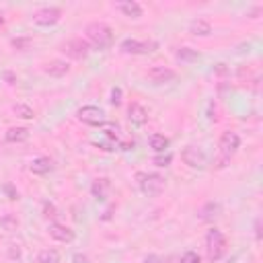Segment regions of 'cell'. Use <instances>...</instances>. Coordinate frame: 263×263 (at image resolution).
Instances as JSON below:
<instances>
[{
    "instance_id": "obj_1",
    "label": "cell",
    "mask_w": 263,
    "mask_h": 263,
    "mask_svg": "<svg viewBox=\"0 0 263 263\" xmlns=\"http://www.w3.org/2000/svg\"><path fill=\"white\" fill-rule=\"evenodd\" d=\"M86 33V41L90 47L99 49V51H107L113 45V29L103 23V21H92L84 27Z\"/></svg>"
},
{
    "instance_id": "obj_2",
    "label": "cell",
    "mask_w": 263,
    "mask_h": 263,
    "mask_svg": "<svg viewBox=\"0 0 263 263\" xmlns=\"http://www.w3.org/2000/svg\"><path fill=\"white\" fill-rule=\"evenodd\" d=\"M136 185L138 189L148 195V197H154V195H160L162 189H164V177L154 173V171H138L136 173Z\"/></svg>"
},
{
    "instance_id": "obj_3",
    "label": "cell",
    "mask_w": 263,
    "mask_h": 263,
    "mask_svg": "<svg viewBox=\"0 0 263 263\" xmlns=\"http://www.w3.org/2000/svg\"><path fill=\"white\" fill-rule=\"evenodd\" d=\"M226 247H228V242H226V236L220 228L214 226L205 232V253H208V259L212 263H218L226 255Z\"/></svg>"
},
{
    "instance_id": "obj_4",
    "label": "cell",
    "mask_w": 263,
    "mask_h": 263,
    "mask_svg": "<svg viewBox=\"0 0 263 263\" xmlns=\"http://www.w3.org/2000/svg\"><path fill=\"white\" fill-rule=\"evenodd\" d=\"M119 49L127 55H146V53H152L154 49H158V43L152 41V39L140 41V39H134V37H125L119 43Z\"/></svg>"
},
{
    "instance_id": "obj_5",
    "label": "cell",
    "mask_w": 263,
    "mask_h": 263,
    "mask_svg": "<svg viewBox=\"0 0 263 263\" xmlns=\"http://www.w3.org/2000/svg\"><path fill=\"white\" fill-rule=\"evenodd\" d=\"M181 158L183 162L189 166V168H197V171H203L208 166V154L203 152V148L199 146H185L181 150Z\"/></svg>"
},
{
    "instance_id": "obj_6",
    "label": "cell",
    "mask_w": 263,
    "mask_h": 263,
    "mask_svg": "<svg viewBox=\"0 0 263 263\" xmlns=\"http://www.w3.org/2000/svg\"><path fill=\"white\" fill-rule=\"evenodd\" d=\"M62 51H64L70 60H84V58L90 53V45H88L86 39L74 37V39H68L66 43H62Z\"/></svg>"
},
{
    "instance_id": "obj_7",
    "label": "cell",
    "mask_w": 263,
    "mask_h": 263,
    "mask_svg": "<svg viewBox=\"0 0 263 263\" xmlns=\"http://www.w3.org/2000/svg\"><path fill=\"white\" fill-rule=\"evenodd\" d=\"M220 154H222V160H230L236 152H238V148H240V136L236 134V132H232V129H228V132H224L222 136H220Z\"/></svg>"
},
{
    "instance_id": "obj_8",
    "label": "cell",
    "mask_w": 263,
    "mask_h": 263,
    "mask_svg": "<svg viewBox=\"0 0 263 263\" xmlns=\"http://www.w3.org/2000/svg\"><path fill=\"white\" fill-rule=\"evenodd\" d=\"M76 119L86 125H103L105 123V111L97 105H82L76 111Z\"/></svg>"
},
{
    "instance_id": "obj_9",
    "label": "cell",
    "mask_w": 263,
    "mask_h": 263,
    "mask_svg": "<svg viewBox=\"0 0 263 263\" xmlns=\"http://www.w3.org/2000/svg\"><path fill=\"white\" fill-rule=\"evenodd\" d=\"M60 18H62V10L58 6H43L33 14V23L37 27H53L60 23Z\"/></svg>"
},
{
    "instance_id": "obj_10",
    "label": "cell",
    "mask_w": 263,
    "mask_h": 263,
    "mask_svg": "<svg viewBox=\"0 0 263 263\" xmlns=\"http://www.w3.org/2000/svg\"><path fill=\"white\" fill-rule=\"evenodd\" d=\"M47 232H49V236H51L53 240L64 242V245H70V242L76 240V232H74L70 226L60 224V222H51V224L47 226Z\"/></svg>"
},
{
    "instance_id": "obj_11",
    "label": "cell",
    "mask_w": 263,
    "mask_h": 263,
    "mask_svg": "<svg viewBox=\"0 0 263 263\" xmlns=\"http://www.w3.org/2000/svg\"><path fill=\"white\" fill-rule=\"evenodd\" d=\"M127 119H129V123H132L134 127H144V125L148 123V109H146L142 103L134 101V103H129V107H127Z\"/></svg>"
},
{
    "instance_id": "obj_12",
    "label": "cell",
    "mask_w": 263,
    "mask_h": 263,
    "mask_svg": "<svg viewBox=\"0 0 263 263\" xmlns=\"http://www.w3.org/2000/svg\"><path fill=\"white\" fill-rule=\"evenodd\" d=\"M148 78L154 82V84H166V82H173L177 78V72L168 66H152L148 70Z\"/></svg>"
},
{
    "instance_id": "obj_13",
    "label": "cell",
    "mask_w": 263,
    "mask_h": 263,
    "mask_svg": "<svg viewBox=\"0 0 263 263\" xmlns=\"http://www.w3.org/2000/svg\"><path fill=\"white\" fill-rule=\"evenodd\" d=\"M222 214H224V208H222L220 201H208V203H203V205L199 208V212H197V216H199L201 222H216Z\"/></svg>"
},
{
    "instance_id": "obj_14",
    "label": "cell",
    "mask_w": 263,
    "mask_h": 263,
    "mask_svg": "<svg viewBox=\"0 0 263 263\" xmlns=\"http://www.w3.org/2000/svg\"><path fill=\"white\" fill-rule=\"evenodd\" d=\"M115 8H117L123 16H127V18H140V16L144 14L142 4L136 2V0H121V2H115Z\"/></svg>"
},
{
    "instance_id": "obj_15",
    "label": "cell",
    "mask_w": 263,
    "mask_h": 263,
    "mask_svg": "<svg viewBox=\"0 0 263 263\" xmlns=\"http://www.w3.org/2000/svg\"><path fill=\"white\" fill-rule=\"evenodd\" d=\"M43 72L47 74V76H53V78H62V76H66L68 72H70V64L66 62V60H49V62H45L43 64Z\"/></svg>"
},
{
    "instance_id": "obj_16",
    "label": "cell",
    "mask_w": 263,
    "mask_h": 263,
    "mask_svg": "<svg viewBox=\"0 0 263 263\" xmlns=\"http://www.w3.org/2000/svg\"><path fill=\"white\" fill-rule=\"evenodd\" d=\"M109 191H111V181L107 177H99L90 185V193H92V197L97 201H105L109 197Z\"/></svg>"
},
{
    "instance_id": "obj_17",
    "label": "cell",
    "mask_w": 263,
    "mask_h": 263,
    "mask_svg": "<svg viewBox=\"0 0 263 263\" xmlns=\"http://www.w3.org/2000/svg\"><path fill=\"white\" fill-rule=\"evenodd\" d=\"M51 168H53V162L49 156H37L29 164V171L33 175H47V173H51Z\"/></svg>"
},
{
    "instance_id": "obj_18",
    "label": "cell",
    "mask_w": 263,
    "mask_h": 263,
    "mask_svg": "<svg viewBox=\"0 0 263 263\" xmlns=\"http://www.w3.org/2000/svg\"><path fill=\"white\" fill-rule=\"evenodd\" d=\"M189 33L195 37H208V35H212V25L205 18H193L189 23Z\"/></svg>"
},
{
    "instance_id": "obj_19",
    "label": "cell",
    "mask_w": 263,
    "mask_h": 263,
    "mask_svg": "<svg viewBox=\"0 0 263 263\" xmlns=\"http://www.w3.org/2000/svg\"><path fill=\"white\" fill-rule=\"evenodd\" d=\"M29 129L27 127H8L4 132V140L10 142V144H21V142H27L29 140Z\"/></svg>"
},
{
    "instance_id": "obj_20",
    "label": "cell",
    "mask_w": 263,
    "mask_h": 263,
    "mask_svg": "<svg viewBox=\"0 0 263 263\" xmlns=\"http://www.w3.org/2000/svg\"><path fill=\"white\" fill-rule=\"evenodd\" d=\"M148 144H150V148H152L156 154H162V152H168V144H171V140H168L164 134H150Z\"/></svg>"
},
{
    "instance_id": "obj_21",
    "label": "cell",
    "mask_w": 263,
    "mask_h": 263,
    "mask_svg": "<svg viewBox=\"0 0 263 263\" xmlns=\"http://www.w3.org/2000/svg\"><path fill=\"white\" fill-rule=\"evenodd\" d=\"M199 51L197 49H193V47H179L177 51H175V58L179 60V62H183V64H191V62H195V60H199Z\"/></svg>"
},
{
    "instance_id": "obj_22",
    "label": "cell",
    "mask_w": 263,
    "mask_h": 263,
    "mask_svg": "<svg viewBox=\"0 0 263 263\" xmlns=\"http://www.w3.org/2000/svg\"><path fill=\"white\" fill-rule=\"evenodd\" d=\"M37 263H62V257L55 249H43L37 255Z\"/></svg>"
},
{
    "instance_id": "obj_23",
    "label": "cell",
    "mask_w": 263,
    "mask_h": 263,
    "mask_svg": "<svg viewBox=\"0 0 263 263\" xmlns=\"http://www.w3.org/2000/svg\"><path fill=\"white\" fill-rule=\"evenodd\" d=\"M12 111H14L16 117H21V119H33V117H35V111H33L27 103H16V105L12 107Z\"/></svg>"
},
{
    "instance_id": "obj_24",
    "label": "cell",
    "mask_w": 263,
    "mask_h": 263,
    "mask_svg": "<svg viewBox=\"0 0 263 263\" xmlns=\"http://www.w3.org/2000/svg\"><path fill=\"white\" fill-rule=\"evenodd\" d=\"M171 162H173V154L171 152H162V154H156L152 158V164L158 166V168H166Z\"/></svg>"
},
{
    "instance_id": "obj_25",
    "label": "cell",
    "mask_w": 263,
    "mask_h": 263,
    "mask_svg": "<svg viewBox=\"0 0 263 263\" xmlns=\"http://www.w3.org/2000/svg\"><path fill=\"white\" fill-rule=\"evenodd\" d=\"M0 224L4 226V230H16L18 228V220L12 216V214H6L0 218Z\"/></svg>"
},
{
    "instance_id": "obj_26",
    "label": "cell",
    "mask_w": 263,
    "mask_h": 263,
    "mask_svg": "<svg viewBox=\"0 0 263 263\" xmlns=\"http://www.w3.org/2000/svg\"><path fill=\"white\" fill-rule=\"evenodd\" d=\"M179 263H201V257H199V253H195V251H185V253L181 255Z\"/></svg>"
},
{
    "instance_id": "obj_27",
    "label": "cell",
    "mask_w": 263,
    "mask_h": 263,
    "mask_svg": "<svg viewBox=\"0 0 263 263\" xmlns=\"http://www.w3.org/2000/svg\"><path fill=\"white\" fill-rule=\"evenodd\" d=\"M101 127H103V132H105V136H107V138H111V140H117V132H119V129H117V125H115V123H111V121H105Z\"/></svg>"
},
{
    "instance_id": "obj_28",
    "label": "cell",
    "mask_w": 263,
    "mask_h": 263,
    "mask_svg": "<svg viewBox=\"0 0 263 263\" xmlns=\"http://www.w3.org/2000/svg\"><path fill=\"white\" fill-rule=\"evenodd\" d=\"M41 210H43V216H45V218H51V220H53V218L58 216V208H55L51 201H43V203H41Z\"/></svg>"
},
{
    "instance_id": "obj_29",
    "label": "cell",
    "mask_w": 263,
    "mask_h": 263,
    "mask_svg": "<svg viewBox=\"0 0 263 263\" xmlns=\"http://www.w3.org/2000/svg\"><path fill=\"white\" fill-rule=\"evenodd\" d=\"M121 97H123V90H121L119 86H113V88H111V99H109L111 105H113V107H119V105H121Z\"/></svg>"
},
{
    "instance_id": "obj_30",
    "label": "cell",
    "mask_w": 263,
    "mask_h": 263,
    "mask_svg": "<svg viewBox=\"0 0 263 263\" xmlns=\"http://www.w3.org/2000/svg\"><path fill=\"white\" fill-rule=\"evenodd\" d=\"M142 263H164V259L160 255H156V253H150V255H146L142 259Z\"/></svg>"
},
{
    "instance_id": "obj_31",
    "label": "cell",
    "mask_w": 263,
    "mask_h": 263,
    "mask_svg": "<svg viewBox=\"0 0 263 263\" xmlns=\"http://www.w3.org/2000/svg\"><path fill=\"white\" fill-rule=\"evenodd\" d=\"M31 45V39H12V47H16V49H25V47H29Z\"/></svg>"
},
{
    "instance_id": "obj_32",
    "label": "cell",
    "mask_w": 263,
    "mask_h": 263,
    "mask_svg": "<svg viewBox=\"0 0 263 263\" xmlns=\"http://www.w3.org/2000/svg\"><path fill=\"white\" fill-rule=\"evenodd\" d=\"M4 191L8 193V199H18V191H16L10 183H6V185H4Z\"/></svg>"
},
{
    "instance_id": "obj_33",
    "label": "cell",
    "mask_w": 263,
    "mask_h": 263,
    "mask_svg": "<svg viewBox=\"0 0 263 263\" xmlns=\"http://www.w3.org/2000/svg\"><path fill=\"white\" fill-rule=\"evenodd\" d=\"M4 78H6V82H8V84H14V82H16V78H14L10 72H4Z\"/></svg>"
},
{
    "instance_id": "obj_34",
    "label": "cell",
    "mask_w": 263,
    "mask_h": 263,
    "mask_svg": "<svg viewBox=\"0 0 263 263\" xmlns=\"http://www.w3.org/2000/svg\"><path fill=\"white\" fill-rule=\"evenodd\" d=\"M2 25H4V16L0 14V27H2Z\"/></svg>"
}]
</instances>
